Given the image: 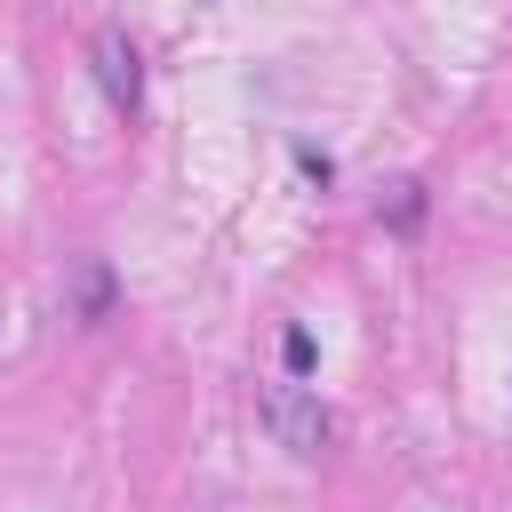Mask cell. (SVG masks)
Here are the masks:
<instances>
[{"label":"cell","instance_id":"6da1fadb","mask_svg":"<svg viewBox=\"0 0 512 512\" xmlns=\"http://www.w3.org/2000/svg\"><path fill=\"white\" fill-rule=\"evenodd\" d=\"M256 424H264L288 456H320V448L336 440L320 392H304V384H264V392H256Z\"/></svg>","mask_w":512,"mask_h":512},{"label":"cell","instance_id":"7a4b0ae2","mask_svg":"<svg viewBox=\"0 0 512 512\" xmlns=\"http://www.w3.org/2000/svg\"><path fill=\"white\" fill-rule=\"evenodd\" d=\"M96 80H104V96H112V104H136V96H144V64H136V48H128L120 32H104V40H96Z\"/></svg>","mask_w":512,"mask_h":512},{"label":"cell","instance_id":"3957f363","mask_svg":"<svg viewBox=\"0 0 512 512\" xmlns=\"http://www.w3.org/2000/svg\"><path fill=\"white\" fill-rule=\"evenodd\" d=\"M280 352H288V376H304V368H312V336H304V328H288V344H280Z\"/></svg>","mask_w":512,"mask_h":512}]
</instances>
